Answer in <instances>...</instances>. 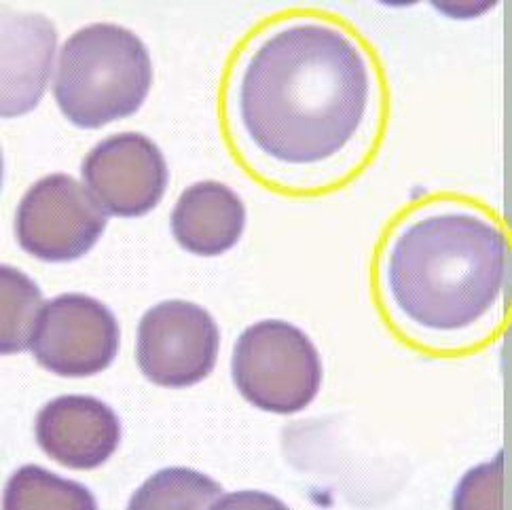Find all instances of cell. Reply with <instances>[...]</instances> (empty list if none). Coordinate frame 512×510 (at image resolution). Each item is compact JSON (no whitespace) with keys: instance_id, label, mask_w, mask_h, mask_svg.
<instances>
[{"instance_id":"5b68a950","label":"cell","mask_w":512,"mask_h":510,"mask_svg":"<svg viewBox=\"0 0 512 510\" xmlns=\"http://www.w3.org/2000/svg\"><path fill=\"white\" fill-rule=\"evenodd\" d=\"M106 229V214L77 178L49 174L24 193L15 212V235L32 257L62 263L91 250Z\"/></svg>"},{"instance_id":"8992f818","label":"cell","mask_w":512,"mask_h":510,"mask_svg":"<svg viewBox=\"0 0 512 510\" xmlns=\"http://www.w3.org/2000/svg\"><path fill=\"white\" fill-rule=\"evenodd\" d=\"M221 333L214 318L191 301L170 299L146 309L138 324L140 371L163 388H187L208 377Z\"/></svg>"},{"instance_id":"52a82bcc","label":"cell","mask_w":512,"mask_h":510,"mask_svg":"<svg viewBox=\"0 0 512 510\" xmlns=\"http://www.w3.org/2000/svg\"><path fill=\"white\" fill-rule=\"evenodd\" d=\"M119 350V324L102 301L66 293L41 307L30 352L47 371L87 377L104 371Z\"/></svg>"},{"instance_id":"6da1fadb","label":"cell","mask_w":512,"mask_h":510,"mask_svg":"<svg viewBox=\"0 0 512 510\" xmlns=\"http://www.w3.org/2000/svg\"><path fill=\"white\" fill-rule=\"evenodd\" d=\"M369 94V64L350 36L322 22H297L256 47L237 87V111L265 155L305 166L354 138Z\"/></svg>"},{"instance_id":"3957f363","label":"cell","mask_w":512,"mask_h":510,"mask_svg":"<svg viewBox=\"0 0 512 510\" xmlns=\"http://www.w3.org/2000/svg\"><path fill=\"white\" fill-rule=\"evenodd\" d=\"M153 83L149 49L119 24L96 22L72 32L60 49L53 96L79 127H100L136 113Z\"/></svg>"},{"instance_id":"9c48e42d","label":"cell","mask_w":512,"mask_h":510,"mask_svg":"<svg viewBox=\"0 0 512 510\" xmlns=\"http://www.w3.org/2000/svg\"><path fill=\"white\" fill-rule=\"evenodd\" d=\"M39 447L62 466L91 470L102 466L121 441L117 413L100 398L66 394L49 400L34 422Z\"/></svg>"},{"instance_id":"4fadbf2b","label":"cell","mask_w":512,"mask_h":510,"mask_svg":"<svg viewBox=\"0 0 512 510\" xmlns=\"http://www.w3.org/2000/svg\"><path fill=\"white\" fill-rule=\"evenodd\" d=\"M223 489L191 468H163L146 479L130 500V508H208L216 506Z\"/></svg>"},{"instance_id":"5bb4252c","label":"cell","mask_w":512,"mask_h":510,"mask_svg":"<svg viewBox=\"0 0 512 510\" xmlns=\"http://www.w3.org/2000/svg\"><path fill=\"white\" fill-rule=\"evenodd\" d=\"M0 297H3V331L0 352L5 356L30 348V339L41 314L43 295L24 271L11 265L0 267Z\"/></svg>"},{"instance_id":"7c38bea8","label":"cell","mask_w":512,"mask_h":510,"mask_svg":"<svg viewBox=\"0 0 512 510\" xmlns=\"http://www.w3.org/2000/svg\"><path fill=\"white\" fill-rule=\"evenodd\" d=\"M5 508H96L91 491L62 479L41 466H22L9 477L3 494Z\"/></svg>"},{"instance_id":"ba28073f","label":"cell","mask_w":512,"mask_h":510,"mask_svg":"<svg viewBox=\"0 0 512 510\" xmlns=\"http://www.w3.org/2000/svg\"><path fill=\"white\" fill-rule=\"evenodd\" d=\"M87 191L113 216H142L168 187V166L157 144L138 132L100 140L81 166Z\"/></svg>"},{"instance_id":"9a60e30c","label":"cell","mask_w":512,"mask_h":510,"mask_svg":"<svg viewBox=\"0 0 512 510\" xmlns=\"http://www.w3.org/2000/svg\"><path fill=\"white\" fill-rule=\"evenodd\" d=\"M504 483V460L502 453L493 462L481 464L466 472L455 489V508H500Z\"/></svg>"},{"instance_id":"30bf717a","label":"cell","mask_w":512,"mask_h":510,"mask_svg":"<svg viewBox=\"0 0 512 510\" xmlns=\"http://www.w3.org/2000/svg\"><path fill=\"white\" fill-rule=\"evenodd\" d=\"M0 43H3V98L0 115H24L39 104L47 87L58 32L45 15L0 13Z\"/></svg>"},{"instance_id":"7a4b0ae2","label":"cell","mask_w":512,"mask_h":510,"mask_svg":"<svg viewBox=\"0 0 512 510\" xmlns=\"http://www.w3.org/2000/svg\"><path fill=\"white\" fill-rule=\"evenodd\" d=\"M508 269L504 233L472 212L413 221L390 248L386 284L396 307L428 331H462L496 305Z\"/></svg>"},{"instance_id":"8fae6325","label":"cell","mask_w":512,"mask_h":510,"mask_svg":"<svg viewBox=\"0 0 512 510\" xmlns=\"http://www.w3.org/2000/svg\"><path fill=\"white\" fill-rule=\"evenodd\" d=\"M170 225L182 248L201 257H214L242 238L246 208L240 195L223 182L201 180L180 193Z\"/></svg>"},{"instance_id":"277c9868","label":"cell","mask_w":512,"mask_h":510,"mask_svg":"<svg viewBox=\"0 0 512 510\" xmlns=\"http://www.w3.org/2000/svg\"><path fill=\"white\" fill-rule=\"evenodd\" d=\"M231 375L248 403L288 415L303 411L316 398L322 384V360L299 326L261 320L237 337Z\"/></svg>"}]
</instances>
